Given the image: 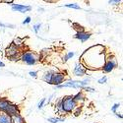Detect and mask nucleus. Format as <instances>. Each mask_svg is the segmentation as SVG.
<instances>
[{
    "instance_id": "423d86ee",
    "label": "nucleus",
    "mask_w": 123,
    "mask_h": 123,
    "mask_svg": "<svg viewBox=\"0 0 123 123\" xmlns=\"http://www.w3.org/2000/svg\"><path fill=\"white\" fill-rule=\"evenodd\" d=\"M65 80V75L63 73H54L52 75V79H51V85L59 86L64 82Z\"/></svg>"
},
{
    "instance_id": "2eb2a0df",
    "label": "nucleus",
    "mask_w": 123,
    "mask_h": 123,
    "mask_svg": "<svg viewBox=\"0 0 123 123\" xmlns=\"http://www.w3.org/2000/svg\"><path fill=\"white\" fill-rule=\"evenodd\" d=\"M65 7H67V8H72V9H77V10H80L81 9V7L78 5V4H76V3H71V4H66V5H64Z\"/></svg>"
},
{
    "instance_id": "aec40b11",
    "label": "nucleus",
    "mask_w": 123,
    "mask_h": 123,
    "mask_svg": "<svg viewBox=\"0 0 123 123\" xmlns=\"http://www.w3.org/2000/svg\"><path fill=\"white\" fill-rule=\"evenodd\" d=\"M121 2H122L121 0H109V1H108V3L112 4V5H116V4H119Z\"/></svg>"
},
{
    "instance_id": "6ab92c4d",
    "label": "nucleus",
    "mask_w": 123,
    "mask_h": 123,
    "mask_svg": "<svg viewBox=\"0 0 123 123\" xmlns=\"http://www.w3.org/2000/svg\"><path fill=\"white\" fill-rule=\"evenodd\" d=\"M119 106H120V104H115L113 106L111 107V111L115 114V113H116V109H117V108H119Z\"/></svg>"
},
{
    "instance_id": "f8f14e48",
    "label": "nucleus",
    "mask_w": 123,
    "mask_h": 123,
    "mask_svg": "<svg viewBox=\"0 0 123 123\" xmlns=\"http://www.w3.org/2000/svg\"><path fill=\"white\" fill-rule=\"evenodd\" d=\"M55 72H53V71H48V72H46L43 75V81H45L48 84H51V79H52V75Z\"/></svg>"
},
{
    "instance_id": "4be33fe9",
    "label": "nucleus",
    "mask_w": 123,
    "mask_h": 123,
    "mask_svg": "<svg viewBox=\"0 0 123 123\" xmlns=\"http://www.w3.org/2000/svg\"><path fill=\"white\" fill-rule=\"evenodd\" d=\"M82 90H85V91H87V92H91V93H94V92H95V89L89 88V87H83V88H82Z\"/></svg>"
},
{
    "instance_id": "9b49d317",
    "label": "nucleus",
    "mask_w": 123,
    "mask_h": 123,
    "mask_svg": "<svg viewBox=\"0 0 123 123\" xmlns=\"http://www.w3.org/2000/svg\"><path fill=\"white\" fill-rule=\"evenodd\" d=\"M73 98H74V100L78 104V102L83 101L85 99V95H84L83 92H79V93H77L75 96H73Z\"/></svg>"
},
{
    "instance_id": "412c9836",
    "label": "nucleus",
    "mask_w": 123,
    "mask_h": 123,
    "mask_svg": "<svg viewBox=\"0 0 123 123\" xmlns=\"http://www.w3.org/2000/svg\"><path fill=\"white\" fill-rule=\"evenodd\" d=\"M44 102H45V98H43L42 100L39 101V104H38V105H37V107L40 109V108H43V105H44Z\"/></svg>"
},
{
    "instance_id": "f257e3e1",
    "label": "nucleus",
    "mask_w": 123,
    "mask_h": 123,
    "mask_svg": "<svg viewBox=\"0 0 123 123\" xmlns=\"http://www.w3.org/2000/svg\"><path fill=\"white\" fill-rule=\"evenodd\" d=\"M60 102L63 113H72L78 108V104L74 100L73 96H66L60 98Z\"/></svg>"
},
{
    "instance_id": "f03ea898",
    "label": "nucleus",
    "mask_w": 123,
    "mask_h": 123,
    "mask_svg": "<svg viewBox=\"0 0 123 123\" xmlns=\"http://www.w3.org/2000/svg\"><path fill=\"white\" fill-rule=\"evenodd\" d=\"M90 83V79H85L83 81H68L59 86H56V89L61 88H74V89H82Z\"/></svg>"
},
{
    "instance_id": "6e6552de",
    "label": "nucleus",
    "mask_w": 123,
    "mask_h": 123,
    "mask_svg": "<svg viewBox=\"0 0 123 123\" xmlns=\"http://www.w3.org/2000/svg\"><path fill=\"white\" fill-rule=\"evenodd\" d=\"M87 72V69L84 67V65L82 64V63H76L75 64V68L73 70V73L75 76H84Z\"/></svg>"
},
{
    "instance_id": "a211bd4d",
    "label": "nucleus",
    "mask_w": 123,
    "mask_h": 123,
    "mask_svg": "<svg viewBox=\"0 0 123 123\" xmlns=\"http://www.w3.org/2000/svg\"><path fill=\"white\" fill-rule=\"evenodd\" d=\"M40 27H42V24H39V23H38V24H36V25L33 27V28H34V31H35V33H36V34H37V33H38V31H39Z\"/></svg>"
},
{
    "instance_id": "7ed1b4c3",
    "label": "nucleus",
    "mask_w": 123,
    "mask_h": 123,
    "mask_svg": "<svg viewBox=\"0 0 123 123\" xmlns=\"http://www.w3.org/2000/svg\"><path fill=\"white\" fill-rule=\"evenodd\" d=\"M20 59H21L23 62H25L26 64H28V65H35L37 62L38 57L35 52L29 50V51H25V52H23L21 54Z\"/></svg>"
},
{
    "instance_id": "b1692460",
    "label": "nucleus",
    "mask_w": 123,
    "mask_h": 123,
    "mask_svg": "<svg viewBox=\"0 0 123 123\" xmlns=\"http://www.w3.org/2000/svg\"><path fill=\"white\" fill-rule=\"evenodd\" d=\"M29 74H30L31 77H34V78H36L37 76V71H34V72H33V71H31Z\"/></svg>"
},
{
    "instance_id": "39448f33",
    "label": "nucleus",
    "mask_w": 123,
    "mask_h": 123,
    "mask_svg": "<svg viewBox=\"0 0 123 123\" xmlns=\"http://www.w3.org/2000/svg\"><path fill=\"white\" fill-rule=\"evenodd\" d=\"M18 54H19V48L14 44H11L6 48V55L11 60H16Z\"/></svg>"
},
{
    "instance_id": "5701e85b",
    "label": "nucleus",
    "mask_w": 123,
    "mask_h": 123,
    "mask_svg": "<svg viewBox=\"0 0 123 123\" xmlns=\"http://www.w3.org/2000/svg\"><path fill=\"white\" fill-rule=\"evenodd\" d=\"M31 20H32V18L31 17H27L24 21H23V25H27V24H29L30 22H31Z\"/></svg>"
},
{
    "instance_id": "dca6fc26",
    "label": "nucleus",
    "mask_w": 123,
    "mask_h": 123,
    "mask_svg": "<svg viewBox=\"0 0 123 123\" xmlns=\"http://www.w3.org/2000/svg\"><path fill=\"white\" fill-rule=\"evenodd\" d=\"M74 55H75V53H74V52H72V51H70V52H68V53H67V55H66V56H64V58H63V61H64V62H66V61H67L68 59L72 58Z\"/></svg>"
},
{
    "instance_id": "1a4fd4ad",
    "label": "nucleus",
    "mask_w": 123,
    "mask_h": 123,
    "mask_svg": "<svg viewBox=\"0 0 123 123\" xmlns=\"http://www.w3.org/2000/svg\"><path fill=\"white\" fill-rule=\"evenodd\" d=\"M91 36H92L91 33H88V32H86V31H83V32H77L76 35L74 36V37L79 39L80 42H82V43H85L91 37Z\"/></svg>"
},
{
    "instance_id": "9d476101",
    "label": "nucleus",
    "mask_w": 123,
    "mask_h": 123,
    "mask_svg": "<svg viewBox=\"0 0 123 123\" xmlns=\"http://www.w3.org/2000/svg\"><path fill=\"white\" fill-rule=\"evenodd\" d=\"M0 123H12L11 116L5 113V112L0 111Z\"/></svg>"
},
{
    "instance_id": "4468645a",
    "label": "nucleus",
    "mask_w": 123,
    "mask_h": 123,
    "mask_svg": "<svg viewBox=\"0 0 123 123\" xmlns=\"http://www.w3.org/2000/svg\"><path fill=\"white\" fill-rule=\"evenodd\" d=\"M64 120H65V118H64V117H61V118H59V117H51V118H48V119H47V121H48V122H50V123L62 122V121H64Z\"/></svg>"
},
{
    "instance_id": "f3484780",
    "label": "nucleus",
    "mask_w": 123,
    "mask_h": 123,
    "mask_svg": "<svg viewBox=\"0 0 123 123\" xmlns=\"http://www.w3.org/2000/svg\"><path fill=\"white\" fill-rule=\"evenodd\" d=\"M107 82V77L106 76H104L102 78H100L98 81V83H99V84H105Z\"/></svg>"
},
{
    "instance_id": "0eeeda50",
    "label": "nucleus",
    "mask_w": 123,
    "mask_h": 123,
    "mask_svg": "<svg viewBox=\"0 0 123 123\" xmlns=\"http://www.w3.org/2000/svg\"><path fill=\"white\" fill-rule=\"evenodd\" d=\"M12 10L20 13H27L32 10V7L29 5H22V4H12Z\"/></svg>"
},
{
    "instance_id": "ddd939ff",
    "label": "nucleus",
    "mask_w": 123,
    "mask_h": 123,
    "mask_svg": "<svg viewBox=\"0 0 123 123\" xmlns=\"http://www.w3.org/2000/svg\"><path fill=\"white\" fill-rule=\"evenodd\" d=\"M11 119H12V123H25V120L21 116V114H16L12 116Z\"/></svg>"
},
{
    "instance_id": "20e7f679",
    "label": "nucleus",
    "mask_w": 123,
    "mask_h": 123,
    "mask_svg": "<svg viewBox=\"0 0 123 123\" xmlns=\"http://www.w3.org/2000/svg\"><path fill=\"white\" fill-rule=\"evenodd\" d=\"M117 66H118V63H117L116 58L114 56H109L105 60V62L101 69L104 70L105 73H110L111 71H113V69H115Z\"/></svg>"
},
{
    "instance_id": "393cba45",
    "label": "nucleus",
    "mask_w": 123,
    "mask_h": 123,
    "mask_svg": "<svg viewBox=\"0 0 123 123\" xmlns=\"http://www.w3.org/2000/svg\"><path fill=\"white\" fill-rule=\"evenodd\" d=\"M5 66V64L3 63V62H1V61H0V67H4Z\"/></svg>"
}]
</instances>
